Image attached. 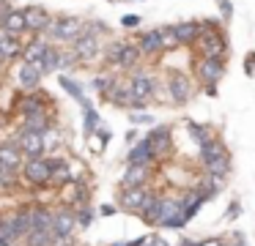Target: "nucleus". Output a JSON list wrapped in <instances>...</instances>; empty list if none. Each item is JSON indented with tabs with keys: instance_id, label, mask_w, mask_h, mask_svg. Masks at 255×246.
<instances>
[{
	"instance_id": "f257e3e1",
	"label": "nucleus",
	"mask_w": 255,
	"mask_h": 246,
	"mask_svg": "<svg viewBox=\"0 0 255 246\" xmlns=\"http://www.w3.org/2000/svg\"><path fill=\"white\" fill-rule=\"evenodd\" d=\"M192 58H231L228 25L220 16H203L200 19V36L192 44Z\"/></svg>"
},
{
	"instance_id": "f03ea898",
	"label": "nucleus",
	"mask_w": 255,
	"mask_h": 246,
	"mask_svg": "<svg viewBox=\"0 0 255 246\" xmlns=\"http://www.w3.org/2000/svg\"><path fill=\"white\" fill-rule=\"evenodd\" d=\"M192 74L195 85L203 96L217 98L220 96V82L225 80L228 74V60L225 58H192Z\"/></svg>"
},
{
	"instance_id": "7ed1b4c3",
	"label": "nucleus",
	"mask_w": 255,
	"mask_h": 246,
	"mask_svg": "<svg viewBox=\"0 0 255 246\" xmlns=\"http://www.w3.org/2000/svg\"><path fill=\"white\" fill-rule=\"evenodd\" d=\"M162 90L167 96V107L184 109L195 101V93H198V85H195L192 74L184 69H167L162 71Z\"/></svg>"
},
{
	"instance_id": "20e7f679",
	"label": "nucleus",
	"mask_w": 255,
	"mask_h": 246,
	"mask_svg": "<svg viewBox=\"0 0 255 246\" xmlns=\"http://www.w3.org/2000/svg\"><path fill=\"white\" fill-rule=\"evenodd\" d=\"M44 112H58V104L47 87H36V90H17L8 107V118H28V115H44Z\"/></svg>"
},
{
	"instance_id": "39448f33",
	"label": "nucleus",
	"mask_w": 255,
	"mask_h": 246,
	"mask_svg": "<svg viewBox=\"0 0 255 246\" xmlns=\"http://www.w3.org/2000/svg\"><path fill=\"white\" fill-rule=\"evenodd\" d=\"M127 80H129V98H137V101H145V104L154 107V98H156V93H159V87H162L159 71H156L151 63H143L134 71H129Z\"/></svg>"
},
{
	"instance_id": "423d86ee",
	"label": "nucleus",
	"mask_w": 255,
	"mask_h": 246,
	"mask_svg": "<svg viewBox=\"0 0 255 246\" xmlns=\"http://www.w3.org/2000/svg\"><path fill=\"white\" fill-rule=\"evenodd\" d=\"M85 30V19L74 14H52V22L47 27L44 38L55 47H72L74 38Z\"/></svg>"
},
{
	"instance_id": "0eeeda50",
	"label": "nucleus",
	"mask_w": 255,
	"mask_h": 246,
	"mask_svg": "<svg viewBox=\"0 0 255 246\" xmlns=\"http://www.w3.org/2000/svg\"><path fill=\"white\" fill-rule=\"evenodd\" d=\"M50 178H52V162L50 156H39V159H25L19 167V180L22 186L39 191V189H50Z\"/></svg>"
},
{
	"instance_id": "6e6552de",
	"label": "nucleus",
	"mask_w": 255,
	"mask_h": 246,
	"mask_svg": "<svg viewBox=\"0 0 255 246\" xmlns=\"http://www.w3.org/2000/svg\"><path fill=\"white\" fill-rule=\"evenodd\" d=\"M145 142H148L151 153H154V159L159 164H165L167 159L173 156V151H176V137H173V126L170 123H156L148 129V134H145Z\"/></svg>"
},
{
	"instance_id": "1a4fd4ad",
	"label": "nucleus",
	"mask_w": 255,
	"mask_h": 246,
	"mask_svg": "<svg viewBox=\"0 0 255 246\" xmlns=\"http://www.w3.org/2000/svg\"><path fill=\"white\" fill-rule=\"evenodd\" d=\"M154 191H156V186L151 183V186H132V189H118L116 186V205H118V211L121 213H132V216H137L140 211L145 208V202L154 197Z\"/></svg>"
},
{
	"instance_id": "9d476101",
	"label": "nucleus",
	"mask_w": 255,
	"mask_h": 246,
	"mask_svg": "<svg viewBox=\"0 0 255 246\" xmlns=\"http://www.w3.org/2000/svg\"><path fill=\"white\" fill-rule=\"evenodd\" d=\"M102 47H105V38L94 36L91 30H83L77 38H74L72 49L80 60V69H88V66H96L102 60Z\"/></svg>"
},
{
	"instance_id": "9b49d317",
	"label": "nucleus",
	"mask_w": 255,
	"mask_h": 246,
	"mask_svg": "<svg viewBox=\"0 0 255 246\" xmlns=\"http://www.w3.org/2000/svg\"><path fill=\"white\" fill-rule=\"evenodd\" d=\"M132 41L134 47L140 49L145 63H156V60L165 55L162 49V38H159V27H145V30H134L132 33Z\"/></svg>"
},
{
	"instance_id": "f8f14e48",
	"label": "nucleus",
	"mask_w": 255,
	"mask_h": 246,
	"mask_svg": "<svg viewBox=\"0 0 255 246\" xmlns=\"http://www.w3.org/2000/svg\"><path fill=\"white\" fill-rule=\"evenodd\" d=\"M159 164H124V172L118 175V189H132V186H151L156 178Z\"/></svg>"
},
{
	"instance_id": "ddd939ff",
	"label": "nucleus",
	"mask_w": 255,
	"mask_h": 246,
	"mask_svg": "<svg viewBox=\"0 0 255 246\" xmlns=\"http://www.w3.org/2000/svg\"><path fill=\"white\" fill-rule=\"evenodd\" d=\"M58 123V112H44V115H28V118H19L17 123L11 126L14 134H41L44 137L47 131H52Z\"/></svg>"
},
{
	"instance_id": "4468645a",
	"label": "nucleus",
	"mask_w": 255,
	"mask_h": 246,
	"mask_svg": "<svg viewBox=\"0 0 255 246\" xmlns=\"http://www.w3.org/2000/svg\"><path fill=\"white\" fill-rule=\"evenodd\" d=\"M52 162V178H50V189H63L66 183H72L74 178H83V175L74 172V159L63 156V153H50Z\"/></svg>"
},
{
	"instance_id": "2eb2a0df",
	"label": "nucleus",
	"mask_w": 255,
	"mask_h": 246,
	"mask_svg": "<svg viewBox=\"0 0 255 246\" xmlns=\"http://www.w3.org/2000/svg\"><path fill=\"white\" fill-rule=\"evenodd\" d=\"M22 14H25V33L28 36H44L50 22H52V11L39 5V3H33V5H25Z\"/></svg>"
},
{
	"instance_id": "dca6fc26",
	"label": "nucleus",
	"mask_w": 255,
	"mask_h": 246,
	"mask_svg": "<svg viewBox=\"0 0 255 246\" xmlns=\"http://www.w3.org/2000/svg\"><path fill=\"white\" fill-rule=\"evenodd\" d=\"M50 230H52L55 238H74V235H77V219H74L72 208H69V205H58V202H55Z\"/></svg>"
},
{
	"instance_id": "f3484780",
	"label": "nucleus",
	"mask_w": 255,
	"mask_h": 246,
	"mask_svg": "<svg viewBox=\"0 0 255 246\" xmlns=\"http://www.w3.org/2000/svg\"><path fill=\"white\" fill-rule=\"evenodd\" d=\"M176 197H178V211H181V216H184V222H187V224L192 222V219L200 213V208L206 205V200L198 194V191H195L192 183H187Z\"/></svg>"
},
{
	"instance_id": "a211bd4d",
	"label": "nucleus",
	"mask_w": 255,
	"mask_h": 246,
	"mask_svg": "<svg viewBox=\"0 0 255 246\" xmlns=\"http://www.w3.org/2000/svg\"><path fill=\"white\" fill-rule=\"evenodd\" d=\"M41 80H44V77L39 74L36 66L25 63V60L14 63V85H17V90H22V93L36 90V87H41Z\"/></svg>"
},
{
	"instance_id": "6ab92c4d",
	"label": "nucleus",
	"mask_w": 255,
	"mask_h": 246,
	"mask_svg": "<svg viewBox=\"0 0 255 246\" xmlns=\"http://www.w3.org/2000/svg\"><path fill=\"white\" fill-rule=\"evenodd\" d=\"M52 49V44L47 41L44 36H25L22 41V60L30 66H39L41 60L47 58V52Z\"/></svg>"
},
{
	"instance_id": "aec40b11",
	"label": "nucleus",
	"mask_w": 255,
	"mask_h": 246,
	"mask_svg": "<svg viewBox=\"0 0 255 246\" xmlns=\"http://www.w3.org/2000/svg\"><path fill=\"white\" fill-rule=\"evenodd\" d=\"M192 186H195V191H198L200 197H203L206 202H211L214 197H220L222 191H225V186H228V178H220V175H200V178H195L192 180Z\"/></svg>"
},
{
	"instance_id": "412c9836",
	"label": "nucleus",
	"mask_w": 255,
	"mask_h": 246,
	"mask_svg": "<svg viewBox=\"0 0 255 246\" xmlns=\"http://www.w3.org/2000/svg\"><path fill=\"white\" fill-rule=\"evenodd\" d=\"M129 38L124 36H113L105 41L102 47V60H99V69H107V71H118V60H121V52H124V44Z\"/></svg>"
},
{
	"instance_id": "4be33fe9",
	"label": "nucleus",
	"mask_w": 255,
	"mask_h": 246,
	"mask_svg": "<svg viewBox=\"0 0 255 246\" xmlns=\"http://www.w3.org/2000/svg\"><path fill=\"white\" fill-rule=\"evenodd\" d=\"M22 151L17 145V137L8 131V134H0V164H6V167H14L19 169L22 167Z\"/></svg>"
},
{
	"instance_id": "5701e85b",
	"label": "nucleus",
	"mask_w": 255,
	"mask_h": 246,
	"mask_svg": "<svg viewBox=\"0 0 255 246\" xmlns=\"http://www.w3.org/2000/svg\"><path fill=\"white\" fill-rule=\"evenodd\" d=\"M22 41H25V38L8 36V33L0 27V60H3L6 66L19 63V60H22Z\"/></svg>"
},
{
	"instance_id": "b1692460",
	"label": "nucleus",
	"mask_w": 255,
	"mask_h": 246,
	"mask_svg": "<svg viewBox=\"0 0 255 246\" xmlns=\"http://www.w3.org/2000/svg\"><path fill=\"white\" fill-rule=\"evenodd\" d=\"M14 137H17V145H19V151H22V159L47 156V142L41 134H14Z\"/></svg>"
},
{
	"instance_id": "393cba45",
	"label": "nucleus",
	"mask_w": 255,
	"mask_h": 246,
	"mask_svg": "<svg viewBox=\"0 0 255 246\" xmlns=\"http://www.w3.org/2000/svg\"><path fill=\"white\" fill-rule=\"evenodd\" d=\"M184 129H187L189 140H192L198 148L206 145L209 140H214V137H220V131H217L214 123H200V120H192V118L184 120Z\"/></svg>"
},
{
	"instance_id": "a878e982",
	"label": "nucleus",
	"mask_w": 255,
	"mask_h": 246,
	"mask_svg": "<svg viewBox=\"0 0 255 246\" xmlns=\"http://www.w3.org/2000/svg\"><path fill=\"white\" fill-rule=\"evenodd\" d=\"M162 202H165V189H156L154 197L145 202V208L137 213V219L145 224V227L156 230V224H159V216H162Z\"/></svg>"
},
{
	"instance_id": "bb28decb",
	"label": "nucleus",
	"mask_w": 255,
	"mask_h": 246,
	"mask_svg": "<svg viewBox=\"0 0 255 246\" xmlns=\"http://www.w3.org/2000/svg\"><path fill=\"white\" fill-rule=\"evenodd\" d=\"M58 85H61V90L66 93L72 101H77L80 107H83L85 101H88V96H85V85L77 80V77H72V74H63V71H58Z\"/></svg>"
},
{
	"instance_id": "cd10ccee",
	"label": "nucleus",
	"mask_w": 255,
	"mask_h": 246,
	"mask_svg": "<svg viewBox=\"0 0 255 246\" xmlns=\"http://www.w3.org/2000/svg\"><path fill=\"white\" fill-rule=\"evenodd\" d=\"M124 164H159L154 159V153H151V148H148V142H145V137H140L134 145H129V151H127V156H124Z\"/></svg>"
},
{
	"instance_id": "c85d7f7f",
	"label": "nucleus",
	"mask_w": 255,
	"mask_h": 246,
	"mask_svg": "<svg viewBox=\"0 0 255 246\" xmlns=\"http://www.w3.org/2000/svg\"><path fill=\"white\" fill-rule=\"evenodd\" d=\"M173 27H176L178 47H187V49H192L195 38L200 36V19H181V22H173Z\"/></svg>"
},
{
	"instance_id": "c756f323",
	"label": "nucleus",
	"mask_w": 255,
	"mask_h": 246,
	"mask_svg": "<svg viewBox=\"0 0 255 246\" xmlns=\"http://www.w3.org/2000/svg\"><path fill=\"white\" fill-rule=\"evenodd\" d=\"M3 30L8 33V36H17V38H25L28 33H25V14L19 5H8L6 16H3Z\"/></svg>"
},
{
	"instance_id": "7c9ffc66",
	"label": "nucleus",
	"mask_w": 255,
	"mask_h": 246,
	"mask_svg": "<svg viewBox=\"0 0 255 246\" xmlns=\"http://www.w3.org/2000/svg\"><path fill=\"white\" fill-rule=\"evenodd\" d=\"M143 55H140V49L134 47V41L129 38L127 44H124V52H121V60H118V74H129V71H134L137 66H143Z\"/></svg>"
},
{
	"instance_id": "2f4dec72",
	"label": "nucleus",
	"mask_w": 255,
	"mask_h": 246,
	"mask_svg": "<svg viewBox=\"0 0 255 246\" xmlns=\"http://www.w3.org/2000/svg\"><path fill=\"white\" fill-rule=\"evenodd\" d=\"M200 167H203V172H206V175H220V178H231V175H233V153L228 151V153H222V156L211 159V162L200 164Z\"/></svg>"
},
{
	"instance_id": "473e14b6",
	"label": "nucleus",
	"mask_w": 255,
	"mask_h": 246,
	"mask_svg": "<svg viewBox=\"0 0 255 246\" xmlns=\"http://www.w3.org/2000/svg\"><path fill=\"white\" fill-rule=\"evenodd\" d=\"M80 109H83V137H85V140H91L94 131L102 126V115H99V109H96V104L91 101V98Z\"/></svg>"
},
{
	"instance_id": "72a5a7b5",
	"label": "nucleus",
	"mask_w": 255,
	"mask_h": 246,
	"mask_svg": "<svg viewBox=\"0 0 255 246\" xmlns=\"http://www.w3.org/2000/svg\"><path fill=\"white\" fill-rule=\"evenodd\" d=\"M118 80V71H107V69H99L94 77H91V90L96 93L99 98H105L107 93H110L113 82Z\"/></svg>"
},
{
	"instance_id": "f704fd0d",
	"label": "nucleus",
	"mask_w": 255,
	"mask_h": 246,
	"mask_svg": "<svg viewBox=\"0 0 255 246\" xmlns=\"http://www.w3.org/2000/svg\"><path fill=\"white\" fill-rule=\"evenodd\" d=\"M222 153H228L225 140H222V137H214V140H209L206 145H200V148H198V162H200V164H206V162H211V159L222 156Z\"/></svg>"
},
{
	"instance_id": "c9c22d12",
	"label": "nucleus",
	"mask_w": 255,
	"mask_h": 246,
	"mask_svg": "<svg viewBox=\"0 0 255 246\" xmlns=\"http://www.w3.org/2000/svg\"><path fill=\"white\" fill-rule=\"evenodd\" d=\"M19 244H22V246H52V244H55V235H52L50 227H44V230H30V233L25 235Z\"/></svg>"
},
{
	"instance_id": "e433bc0d",
	"label": "nucleus",
	"mask_w": 255,
	"mask_h": 246,
	"mask_svg": "<svg viewBox=\"0 0 255 246\" xmlns=\"http://www.w3.org/2000/svg\"><path fill=\"white\" fill-rule=\"evenodd\" d=\"M58 60H61V47H55L52 44V49L47 52V58L41 60L36 69H39V74L41 77H50V74H58Z\"/></svg>"
},
{
	"instance_id": "4c0bfd02",
	"label": "nucleus",
	"mask_w": 255,
	"mask_h": 246,
	"mask_svg": "<svg viewBox=\"0 0 255 246\" xmlns=\"http://www.w3.org/2000/svg\"><path fill=\"white\" fill-rule=\"evenodd\" d=\"M72 211H74V219H77V233H83V230H88L91 224H94V219H96L94 205H77V208H72Z\"/></svg>"
},
{
	"instance_id": "58836bf2",
	"label": "nucleus",
	"mask_w": 255,
	"mask_h": 246,
	"mask_svg": "<svg viewBox=\"0 0 255 246\" xmlns=\"http://www.w3.org/2000/svg\"><path fill=\"white\" fill-rule=\"evenodd\" d=\"M77 69H80V60H77V55H74V49H72V47H61L58 71H63V74H74Z\"/></svg>"
},
{
	"instance_id": "ea45409f",
	"label": "nucleus",
	"mask_w": 255,
	"mask_h": 246,
	"mask_svg": "<svg viewBox=\"0 0 255 246\" xmlns=\"http://www.w3.org/2000/svg\"><path fill=\"white\" fill-rule=\"evenodd\" d=\"M85 30H91L94 36H99V38H113V27H110V22H105V19H96V16H91V19H85Z\"/></svg>"
},
{
	"instance_id": "a19ab883",
	"label": "nucleus",
	"mask_w": 255,
	"mask_h": 246,
	"mask_svg": "<svg viewBox=\"0 0 255 246\" xmlns=\"http://www.w3.org/2000/svg\"><path fill=\"white\" fill-rule=\"evenodd\" d=\"M159 38H162V49L165 52H176L178 47V38H176V27L173 25H159Z\"/></svg>"
},
{
	"instance_id": "79ce46f5",
	"label": "nucleus",
	"mask_w": 255,
	"mask_h": 246,
	"mask_svg": "<svg viewBox=\"0 0 255 246\" xmlns=\"http://www.w3.org/2000/svg\"><path fill=\"white\" fill-rule=\"evenodd\" d=\"M127 120H129V126H134V129H137V126H156V118L154 115L148 112V109H145V112H127Z\"/></svg>"
},
{
	"instance_id": "37998d69",
	"label": "nucleus",
	"mask_w": 255,
	"mask_h": 246,
	"mask_svg": "<svg viewBox=\"0 0 255 246\" xmlns=\"http://www.w3.org/2000/svg\"><path fill=\"white\" fill-rule=\"evenodd\" d=\"M91 140H99V145H96V153H105V148L110 145V140H113V131L105 129V126H99V129L94 131V137H91Z\"/></svg>"
},
{
	"instance_id": "c03bdc74",
	"label": "nucleus",
	"mask_w": 255,
	"mask_h": 246,
	"mask_svg": "<svg viewBox=\"0 0 255 246\" xmlns=\"http://www.w3.org/2000/svg\"><path fill=\"white\" fill-rule=\"evenodd\" d=\"M140 25H143V16H140V14H124L121 16V27H124V30H129V33L140 30Z\"/></svg>"
},
{
	"instance_id": "a18cd8bd",
	"label": "nucleus",
	"mask_w": 255,
	"mask_h": 246,
	"mask_svg": "<svg viewBox=\"0 0 255 246\" xmlns=\"http://www.w3.org/2000/svg\"><path fill=\"white\" fill-rule=\"evenodd\" d=\"M242 71H244V77H247V80H253V77H255V49H250V52H244Z\"/></svg>"
},
{
	"instance_id": "49530a36",
	"label": "nucleus",
	"mask_w": 255,
	"mask_h": 246,
	"mask_svg": "<svg viewBox=\"0 0 255 246\" xmlns=\"http://www.w3.org/2000/svg\"><path fill=\"white\" fill-rule=\"evenodd\" d=\"M242 211H244L242 202H239V200H231V202H228V211H225V222H228V224H233L239 216H242Z\"/></svg>"
},
{
	"instance_id": "de8ad7c7",
	"label": "nucleus",
	"mask_w": 255,
	"mask_h": 246,
	"mask_svg": "<svg viewBox=\"0 0 255 246\" xmlns=\"http://www.w3.org/2000/svg\"><path fill=\"white\" fill-rule=\"evenodd\" d=\"M217 8H220V19L228 25L233 19V3L231 0H217Z\"/></svg>"
},
{
	"instance_id": "09e8293b",
	"label": "nucleus",
	"mask_w": 255,
	"mask_h": 246,
	"mask_svg": "<svg viewBox=\"0 0 255 246\" xmlns=\"http://www.w3.org/2000/svg\"><path fill=\"white\" fill-rule=\"evenodd\" d=\"M145 246H170V241L165 238V233H159V230H151Z\"/></svg>"
},
{
	"instance_id": "8fccbe9b",
	"label": "nucleus",
	"mask_w": 255,
	"mask_h": 246,
	"mask_svg": "<svg viewBox=\"0 0 255 246\" xmlns=\"http://www.w3.org/2000/svg\"><path fill=\"white\" fill-rule=\"evenodd\" d=\"M116 213H121L116 202H102V205L96 208V216H105V219H107V216H116Z\"/></svg>"
},
{
	"instance_id": "3c124183",
	"label": "nucleus",
	"mask_w": 255,
	"mask_h": 246,
	"mask_svg": "<svg viewBox=\"0 0 255 246\" xmlns=\"http://www.w3.org/2000/svg\"><path fill=\"white\" fill-rule=\"evenodd\" d=\"M198 246H222V235H206V238H198Z\"/></svg>"
},
{
	"instance_id": "603ef678",
	"label": "nucleus",
	"mask_w": 255,
	"mask_h": 246,
	"mask_svg": "<svg viewBox=\"0 0 255 246\" xmlns=\"http://www.w3.org/2000/svg\"><path fill=\"white\" fill-rule=\"evenodd\" d=\"M11 126H14V120L8 118V115L3 112V109H0V131H6V129H11Z\"/></svg>"
},
{
	"instance_id": "864d4df0",
	"label": "nucleus",
	"mask_w": 255,
	"mask_h": 246,
	"mask_svg": "<svg viewBox=\"0 0 255 246\" xmlns=\"http://www.w3.org/2000/svg\"><path fill=\"white\" fill-rule=\"evenodd\" d=\"M124 140H127V145H134V142H137V140H140V134H137V129H134V126H132V129H129V131H127V134H124Z\"/></svg>"
},
{
	"instance_id": "5fc2aeb1",
	"label": "nucleus",
	"mask_w": 255,
	"mask_h": 246,
	"mask_svg": "<svg viewBox=\"0 0 255 246\" xmlns=\"http://www.w3.org/2000/svg\"><path fill=\"white\" fill-rule=\"evenodd\" d=\"M176 246H198V238H189V235H184V238L178 241Z\"/></svg>"
},
{
	"instance_id": "6e6d98bb",
	"label": "nucleus",
	"mask_w": 255,
	"mask_h": 246,
	"mask_svg": "<svg viewBox=\"0 0 255 246\" xmlns=\"http://www.w3.org/2000/svg\"><path fill=\"white\" fill-rule=\"evenodd\" d=\"M6 11H8V5H3V8H0V27H3V16H6Z\"/></svg>"
},
{
	"instance_id": "4d7b16f0",
	"label": "nucleus",
	"mask_w": 255,
	"mask_h": 246,
	"mask_svg": "<svg viewBox=\"0 0 255 246\" xmlns=\"http://www.w3.org/2000/svg\"><path fill=\"white\" fill-rule=\"evenodd\" d=\"M6 69H8V66L3 63V60H0V80H3V71H6Z\"/></svg>"
},
{
	"instance_id": "13d9d810",
	"label": "nucleus",
	"mask_w": 255,
	"mask_h": 246,
	"mask_svg": "<svg viewBox=\"0 0 255 246\" xmlns=\"http://www.w3.org/2000/svg\"><path fill=\"white\" fill-rule=\"evenodd\" d=\"M3 5H11V0H0V8H3Z\"/></svg>"
},
{
	"instance_id": "bf43d9fd",
	"label": "nucleus",
	"mask_w": 255,
	"mask_h": 246,
	"mask_svg": "<svg viewBox=\"0 0 255 246\" xmlns=\"http://www.w3.org/2000/svg\"><path fill=\"white\" fill-rule=\"evenodd\" d=\"M107 3H124V0H107Z\"/></svg>"
},
{
	"instance_id": "052dcab7",
	"label": "nucleus",
	"mask_w": 255,
	"mask_h": 246,
	"mask_svg": "<svg viewBox=\"0 0 255 246\" xmlns=\"http://www.w3.org/2000/svg\"><path fill=\"white\" fill-rule=\"evenodd\" d=\"M170 246H176V244H170Z\"/></svg>"
},
{
	"instance_id": "680f3d73",
	"label": "nucleus",
	"mask_w": 255,
	"mask_h": 246,
	"mask_svg": "<svg viewBox=\"0 0 255 246\" xmlns=\"http://www.w3.org/2000/svg\"><path fill=\"white\" fill-rule=\"evenodd\" d=\"M124 3H127V0H124Z\"/></svg>"
}]
</instances>
